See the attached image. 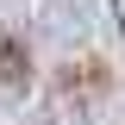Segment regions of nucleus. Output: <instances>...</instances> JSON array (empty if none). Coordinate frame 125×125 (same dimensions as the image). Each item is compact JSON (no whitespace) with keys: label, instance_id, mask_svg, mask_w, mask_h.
Masks as SVG:
<instances>
[{"label":"nucleus","instance_id":"obj_1","mask_svg":"<svg viewBox=\"0 0 125 125\" xmlns=\"http://www.w3.org/2000/svg\"><path fill=\"white\" fill-rule=\"evenodd\" d=\"M106 88H113L106 62H100V56H75V62L56 75V81H50L44 125H88V119H94V106L106 100Z\"/></svg>","mask_w":125,"mask_h":125},{"label":"nucleus","instance_id":"obj_2","mask_svg":"<svg viewBox=\"0 0 125 125\" xmlns=\"http://www.w3.org/2000/svg\"><path fill=\"white\" fill-rule=\"evenodd\" d=\"M25 88H31V50L19 31L0 25V100H25Z\"/></svg>","mask_w":125,"mask_h":125},{"label":"nucleus","instance_id":"obj_3","mask_svg":"<svg viewBox=\"0 0 125 125\" xmlns=\"http://www.w3.org/2000/svg\"><path fill=\"white\" fill-rule=\"evenodd\" d=\"M113 25H119V38H125V0H113Z\"/></svg>","mask_w":125,"mask_h":125}]
</instances>
